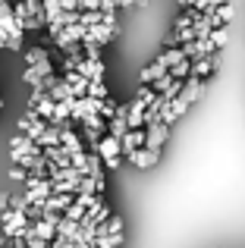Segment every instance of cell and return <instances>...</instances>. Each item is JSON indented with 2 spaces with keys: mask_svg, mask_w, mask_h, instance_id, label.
<instances>
[{
  "mask_svg": "<svg viewBox=\"0 0 245 248\" xmlns=\"http://www.w3.org/2000/svg\"><path fill=\"white\" fill-rule=\"evenodd\" d=\"M0 41H6L10 50H22V29L16 25L10 3H3V0H0Z\"/></svg>",
  "mask_w": 245,
  "mask_h": 248,
  "instance_id": "1",
  "label": "cell"
},
{
  "mask_svg": "<svg viewBox=\"0 0 245 248\" xmlns=\"http://www.w3.org/2000/svg\"><path fill=\"white\" fill-rule=\"evenodd\" d=\"M189 41H195V35H192V13L185 10L183 16L173 22V31H170V38H167V47H183V44H189Z\"/></svg>",
  "mask_w": 245,
  "mask_h": 248,
  "instance_id": "2",
  "label": "cell"
},
{
  "mask_svg": "<svg viewBox=\"0 0 245 248\" xmlns=\"http://www.w3.org/2000/svg\"><path fill=\"white\" fill-rule=\"evenodd\" d=\"M0 223H3V239H22L31 226L25 220V214H16V211H3L0 214Z\"/></svg>",
  "mask_w": 245,
  "mask_h": 248,
  "instance_id": "3",
  "label": "cell"
},
{
  "mask_svg": "<svg viewBox=\"0 0 245 248\" xmlns=\"http://www.w3.org/2000/svg\"><path fill=\"white\" fill-rule=\"evenodd\" d=\"M94 154L101 157V164H104L107 170H120V157H122V151H120V141H117V139L104 135V139H101V145L94 148Z\"/></svg>",
  "mask_w": 245,
  "mask_h": 248,
  "instance_id": "4",
  "label": "cell"
},
{
  "mask_svg": "<svg viewBox=\"0 0 245 248\" xmlns=\"http://www.w3.org/2000/svg\"><path fill=\"white\" fill-rule=\"evenodd\" d=\"M38 145L31 139H25V135H13V141H10V160H13V167H19L25 157H38Z\"/></svg>",
  "mask_w": 245,
  "mask_h": 248,
  "instance_id": "5",
  "label": "cell"
},
{
  "mask_svg": "<svg viewBox=\"0 0 245 248\" xmlns=\"http://www.w3.org/2000/svg\"><path fill=\"white\" fill-rule=\"evenodd\" d=\"M110 217H113L110 204H107V201L101 198L98 204L92 207V211H85V217L79 220V226H82V230H98V226H104V223H107V220H110Z\"/></svg>",
  "mask_w": 245,
  "mask_h": 248,
  "instance_id": "6",
  "label": "cell"
},
{
  "mask_svg": "<svg viewBox=\"0 0 245 248\" xmlns=\"http://www.w3.org/2000/svg\"><path fill=\"white\" fill-rule=\"evenodd\" d=\"M220 63H223L220 50H214V54H211V57H204V60L192 63V69H189V79H198V82H204V79H208V76H214L217 69H220Z\"/></svg>",
  "mask_w": 245,
  "mask_h": 248,
  "instance_id": "7",
  "label": "cell"
},
{
  "mask_svg": "<svg viewBox=\"0 0 245 248\" xmlns=\"http://www.w3.org/2000/svg\"><path fill=\"white\" fill-rule=\"evenodd\" d=\"M44 129H47V123H44L41 116L35 113V110H25V116L19 120V135H25V139H31V141L41 139Z\"/></svg>",
  "mask_w": 245,
  "mask_h": 248,
  "instance_id": "8",
  "label": "cell"
},
{
  "mask_svg": "<svg viewBox=\"0 0 245 248\" xmlns=\"http://www.w3.org/2000/svg\"><path fill=\"white\" fill-rule=\"evenodd\" d=\"M167 139H170V129L164 126V123H157V126H148L145 129V151H154L160 154L167 145Z\"/></svg>",
  "mask_w": 245,
  "mask_h": 248,
  "instance_id": "9",
  "label": "cell"
},
{
  "mask_svg": "<svg viewBox=\"0 0 245 248\" xmlns=\"http://www.w3.org/2000/svg\"><path fill=\"white\" fill-rule=\"evenodd\" d=\"M47 76H57V66H54V60H47V63H41V66H25V73H22V79L31 85V91H41V82L47 79Z\"/></svg>",
  "mask_w": 245,
  "mask_h": 248,
  "instance_id": "10",
  "label": "cell"
},
{
  "mask_svg": "<svg viewBox=\"0 0 245 248\" xmlns=\"http://www.w3.org/2000/svg\"><path fill=\"white\" fill-rule=\"evenodd\" d=\"M113 38H117V31L107 29L104 22H101V25H92V29H85V41H88V44H98V47H104V44L113 41Z\"/></svg>",
  "mask_w": 245,
  "mask_h": 248,
  "instance_id": "11",
  "label": "cell"
},
{
  "mask_svg": "<svg viewBox=\"0 0 245 248\" xmlns=\"http://www.w3.org/2000/svg\"><path fill=\"white\" fill-rule=\"evenodd\" d=\"M60 148H63L66 154H82V151H85V145H82V139H79V135L73 132V123H69L66 129H60Z\"/></svg>",
  "mask_w": 245,
  "mask_h": 248,
  "instance_id": "12",
  "label": "cell"
},
{
  "mask_svg": "<svg viewBox=\"0 0 245 248\" xmlns=\"http://www.w3.org/2000/svg\"><path fill=\"white\" fill-rule=\"evenodd\" d=\"M138 148H145V129H129V132L120 139V151L132 154V151H138Z\"/></svg>",
  "mask_w": 245,
  "mask_h": 248,
  "instance_id": "13",
  "label": "cell"
},
{
  "mask_svg": "<svg viewBox=\"0 0 245 248\" xmlns=\"http://www.w3.org/2000/svg\"><path fill=\"white\" fill-rule=\"evenodd\" d=\"M57 239H63V242H69V245H79V223L60 217V223H57Z\"/></svg>",
  "mask_w": 245,
  "mask_h": 248,
  "instance_id": "14",
  "label": "cell"
},
{
  "mask_svg": "<svg viewBox=\"0 0 245 248\" xmlns=\"http://www.w3.org/2000/svg\"><path fill=\"white\" fill-rule=\"evenodd\" d=\"M126 160L132 167H138V170H148V167H154L160 160V154H154V151H145V148H138V151H132V154H126Z\"/></svg>",
  "mask_w": 245,
  "mask_h": 248,
  "instance_id": "15",
  "label": "cell"
},
{
  "mask_svg": "<svg viewBox=\"0 0 245 248\" xmlns=\"http://www.w3.org/2000/svg\"><path fill=\"white\" fill-rule=\"evenodd\" d=\"M73 201H76L73 195H50V198L44 201V211H47V214H60V217H63V214L69 211Z\"/></svg>",
  "mask_w": 245,
  "mask_h": 248,
  "instance_id": "16",
  "label": "cell"
},
{
  "mask_svg": "<svg viewBox=\"0 0 245 248\" xmlns=\"http://www.w3.org/2000/svg\"><path fill=\"white\" fill-rule=\"evenodd\" d=\"M183 60H185V57H183V47H167V50H160V54H157V60H154V63H160V66L170 73V69L176 66V63H183Z\"/></svg>",
  "mask_w": 245,
  "mask_h": 248,
  "instance_id": "17",
  "label": "cell"
},
{
  "mask_svg": "<svg viewBox=\"0 0 245 248\" xmlns=\"http://www.w3.org/2000/svg\"><path fill=\"white\" fill-rule=\"evenodd\" d=\"M204 91H208V85H204V82H198V79H189V82L183 85V101L195 104V101H201V97H204Z\"/></svg>",
  "mask_w": 245,
  "mask_h": 248,
  "instance_id": "18",
  "label": "cell"
},
{
  "mask_svg": "<svg viewBox=\"0 0 245 248\" xmlns=\"http://www.w3.org/2000/svg\"><path fill=\"white\" fill-rule=\"evenodd\" d=\"M167 76V69L160 66V63H151V66H145L138 73V85H151V82H157V79H164Z\"/></svg>",
  "mask_w": 245,
  "mask_h": 248,
  "instance_id": "19",
  "label": "cell"
},
{
  "mask_svg": "<svg viewBox=\"0 0 245 248\" xmlns=\"http://www.w3.org/2000/svg\"><path fill=\"white\" fill-rule=\"evenodd\" d=\"M35 145H38V151H47V148H57V145H60V129L47 126V129L41 132V139L35 141Z\"/></svg>",
  "mask_w": 245,
  "mask_h": 248,
  "instance_id": "20",
  "label": "cell"
},
{
  "mask_svg": "<svg viewBox=\"0 0 245 248\" xmlns=\"http://www.w3.org/2000/svg\"><path fill=\"white\" fill-rule=\"evenodd\" d=\"M47 60H50V54L41 47V44H35V47L25 50V66H41V63H47Z\"/></svg>",
  "mask_w": 245,
  "mask_h": 248,
  "instance_id": "21",
  "label": "cell"
},
{
  "mask_svg": "<svg viewBox=\"0 0 245 248\" xmlns=\"http://www.w3.org/2000/svg\"><path fill=\"white\" fill-rule=\"evenodd\" d=\"M189 69H192V63H189V60L176 63V66L170 69V79H176V82H185V79H189Z\"/></svg>",
  "mask_w": 245,
  "mask_h": 248,
  "instance_id": "22",
  "label": "cell"
},
{
  "mask_svg": "<svg viewBox=\"0 0 245 248\" xmlns=\"http://www.w3.org/2000/svg\"><path fill=\"white\" fill-rule=\"evenodd\" d=\"M122 236H98L94 239V248H120Z\"/></svg>",
  "mask_w": 245,
  "mask_h": 248,
  "instance_id": "23",
  "label": "cell"
},
{
  "mask_svg": "<svg viewBox=\"0 0 245 248\" xmlns=\"http://www.w3.org/2000/svg\"><path fill=\"white\" fill-rule=\"evenodd\" d=\"M214 19L220 25H227L230 19H233V6H230V3H220V6H217V13H214Z\"/></svg>",
  "mask_w": 245,
  "mask_h": 248,
  "instance_id": "24",
  "label": "cell"
},
{
  "mask_svg": "<svg viewBox=\"0 0 245 248\" xmlns=\"http://www.w3.org/2000/svg\"><path fill=\"white\" fill-rule=\"evenodd\" d=\"M154 97H157V94H154V91L148 88V85H138V91H135V101H141V104L148 107V104H151Z\"/></svg>",
  "mask_w": 245,
  "mask_h": 248,
  "instance_id": "25",
  "label": "cell"
},
{
  "mask_svg": "<svg viewBox=\"0 0 245 248\" xmlns=\"http://www.w3.org/2000/svg\"><path fill=\"white\" fill-rule=\"evenodd\" d=\"M63 217H66V220H73V223H79V220L85 217V207H82V204H76V201H73V204H69V211L63 214Z\"/></svg>",
  "mask_w": 245,
  "mask_h": 248,
  "instance_id": "26",
  "label": "cell"
},
{
  "mask_svg": "<svg viewBox=\"0 0 245 248\" xmlns=\"http://www.w3.org/2000/svg\"><path fill=\"white\" fill-rule=\"evenodd\" d=\"M10 179H16V182H25V179H29V173H25L22 167H13V170H10Z\"/></svg>",
  "mask_w": 245,
  "mask_h": 248,
  "instance_id": "27",
  "label": "cell"
},
{
  "mask_svg": "<svg viewBox=\"0 0 245 248\" xmlns=\"http://www.w3.org/2000/svg\"><path fill=\"white\" fill-rule=\"evenodd\" d=\"M3 211H10V195L0 192V214H3Z\"/></svg>",
  "mask_w": 245,
  "mask_h": 248,
  "instance_id": "28",
  "label": "cell"
},
{
  "mask_svg": "<svg viewBox=\"0 0 245 248\" xmlns=\"http://www.w3.org/2000/svg\"><path fill=\"white\" fill-rule=\"evenodd\" d=\"M3 245H6V239H3V236H0V248H3Z\"/></svg>",
  "mask_w": 245,
  "mask_h": 248,
  "instance_id": "29",
  "label": "cell"
},
{
  "mask_svg": "<svg viewBox=\"0 0 245 248\" xmlns=\"http://www.w3.org/2000/svg\"><path fill=\"white\" fill-rule=\"evenodd\" d=\"M0 110H3V94H0Z\"/></svg>",
  "mask_w": 245,
  "mask_h": 248,
  "instance_id": "30",
  "label": "cell"
}]
</instances>
